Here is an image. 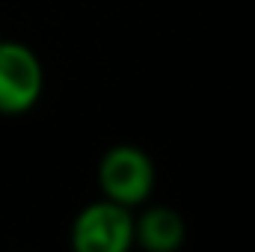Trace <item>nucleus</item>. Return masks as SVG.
<instances>
[{
    "instance_id": "f257e3e1",
    "label": "nucleus",
    "mask_w": 255,
    "mask_h": 252,
    "mask_svg": "<svg viewBox=\"0 0 255 252\" xmlns=\"http://www.w3.org/2000/svg\"><path fill=\"white\" fill-rule=\"evenodd\" d=\"M154 160L139 145H113L98 160V187L104 199L136 208L151 199L154 190Z\"/></svg>"
},
{
    "instance_id": "f03ea898",
    "label": "nucleus",
    "mask_w": 255,
    "mask_h": 252,
    "mask_svg": "<svg viewBox=\"0 0 255 252\" xmlns=\"http://www.w3.org/2000/svg\"><path fill=\"white\" fill-rule=\"evenodd\" d=\"M68 241L77 252H128L133 247V214L113 199L89 202L74 217Z\"/></svg>"
},
{
    "instance_id": "7ed1b4c3",
    "label": "nucleus",
    "mask_w": 255,
    "mask_h": 252,
    "mask_svg": "<svg viewBox=\"0 0 255 252\" xmlns=\"http://www.w3.org/2000/svg\"><path fill=\"white\" fill-rule=\"evenodd\" d=\"M45 89V71L33 48L21 42H0V116H21L33 110Z\"/></svg>"
},
{
    "instance_id": "20e7f679",
    "label": "nucleus",
    "mask_w": 255,
    "mask_h": 252,
    "mask_svg": "<svg viewBox=\"0 0 255 252\" xmlns=\"http://www.w3.org/2000/svg\"><path fill=\"white\" fill-rule=\"evenodd\" d=\"M187 238L184 217L172 208L154 205L145 208L139 217H133V244L145 252H175Z\"/></svg>"
},
{
    "instance_id": "39448f33",
    "label": "nucleus",
    "mask_w": 255,
    "mask_h": 252,
    "mask_svg": "<svg viewBox=\"0 0 255 252\" xmlns=\"http://www.w3.org/2000/svg\"><path fill=\"white\" fill-rule=\"evenodd\" d=\"M0 42H3V36H0Z\"/></svg>"
}]
</instances>
